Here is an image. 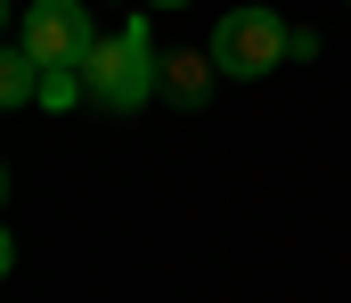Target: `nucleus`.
Instances as JSON below:
<instances>
[{"label": "nucleus", "mask_w": 351, "mask_h": 303, "mask_svg": "<svg viewBox=\"0 0 351 303\" xmlns=\"http://www.w3.org/2000/svg\"><path fill=\"white\" fill-rule=\"evenodd\" d=\"M82 82L90 99L106 106V115H131V106H147L164 91V58L147 49V25H114V33H98L82 58Z\"/></svg>", "instance_id": "f257e3e1"}, {"label": "nucleus", "mask_w": 351, "mask_h": 303, "mask_svg": "<svg viewBox=\"0 0 351 303\" xmlns=\"http://www.w3.org/2000/svg\"><path fill=\"white\" fill-rule=\"evenodd\" d=\"M286 41H294V25L278 16V8H229L221 25H213V74H229V82H262L269 66L286 58Z\"/></svg>", "instance_id": "f03ea898"}, {"label": "nucleus", "mask_w": 351, "mask_h": 303, "mask_svg": "<svg viewBox=\"0 0 351 303\" xmlns=\"http://www.w3.org/2000/svg\"><path fill=\"white\" fill-rule=\"evenodd\" d=\"M16 41L41 66H82L90 41H98V25H90L82 0H33V8H16Z\"/></svg>", "instance_id": "7ed1b4c3"}, {"label": "nucleus", "mask_w": 351, "mask_h": 303, "mask_svg": "<svg viewBox=\"0 0 351 303\" xmlns=\"http://www.w3.org/2000/svg\"><path fill=\"white\" fill-rule=\"evenodd\" d=\"M0 99H8V106H33V99H41V58H33L25 41H8V58H0Z\"/></svg>", "instance_id": "20e7f679"}, {"label": "nucleus", "mask_w": 351, "mask_h": 303, "mask_svg": "<svg viewBox=\"0 0 351 303\" xmlns=\"http://www.w3.org/2000/svg\"><path fill=\"white\" fill-rule=\"evenodd\" d=\"M204 66H213V58H164V99L204 106V99H213V91H204Z\"/></svg>", "instance_id": "39448f33"}, {"label": "nucleus", "mask_w": 351, "mask_h": 303, "mask_svg": "<svg viewBox=\"0 0 351 303\" xmlns=\"http://www.w3.org/2000/svg\"><path fill=\"white\" fill-rule=\"evenodd\" d=\"M82 99H90L82 66H41V99H33V106H49V115H66V106H82Z\"/></svg>", "instance_id": "423d86ee"}, {"label": "nucleus", "mask_w": 351, "mask_h": 303, "mask_svg": "<svg viewBox=\"0 0 351 303\" xmlns=\"http://www.w3.org/2000/svg\"><path fill=\"white\" fill-rule=\"evenodd\" d=\"M147 8H188V0H147Z\"/></svg>", "instance_id": "0eeeda50"}]
</instances>
